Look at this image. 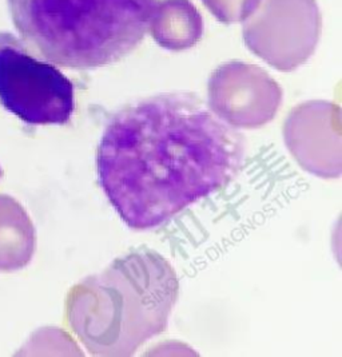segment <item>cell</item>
I'll use <instances>...</instances> for the list:
<instances>
[{
	"label": "cell",
	"instance_id": "6da1fadb",
	"mask_svg": "<svg viewBox=\"0 0 342 357\" xmlns=\"http://www.w3.org/2000/svg\"><path fill=\"white\" fill-rule=\"evenodd\" d=\"M244 137L192 93L137 100L100 138L99 183L122 221L151 230L226 186L242 167Z\"/></svg>",
	"mask_w": 342,
	"mask_h": 357
},
{
	"label": "cell",
	"instance_id": "7a4b0ae2",
	"mask_svg": "<svg viewBox=\"0 0 342 357\" xmlns=\"http://www.w3.org/2000/svg\"><path fill=\"white\" fill-rule=\"evenodd\" d=\"M178 294V276L167 259L134 250L72 288L67 320L90 355L132 356L166 331Z\"/></svg>",
	"mask_w": 342,
	"mask_h": 357
},
{
	"label": "cell",
	"instance_id": "3957f363",
	"mask_svg": "<svg viewBox=\"0 0 342 357\" xmlns=\"http://www.w3.org/2000/svg\"><path fill=\"white\" fill-rule=\"evenodd\" d=\"M20 39L55 66L114 65L143 40L157 0H7Z\"/></svg>",
	"mask_w": 342,
	"mask_h": 357
},
{
	"label": "cell",
	"instance_id": "277c9868",
	"mask_svg": "<svg viewBox=\"0 0 342 357\" xmlns=\"http://www.w3.org/2000/svg\"><path fill=\"white\" fill-rule=\"evenodd\" d=\"M0 103L30 126L65 125L75 109L74 84L20 38L0 31Z\"/></svg>",
	"mask_w": 342,
	"mask_h": 357
},
{
	"label": "cell",
	"instance_id": "5b68a950",
	"mask_svg": "<svg viewBox=\"0 0 342 357\" xmlns=\"http://www.w3.org/2000/svg\"><path fill=\"white\" fill-rule=\"evenodd\" d=\"M285 144L306 172L322 178L341 176V118L330 103L298 106L283 125Z\"/></svg>",
	"mask_w": 342,
	"mask_h": 357
},
{
	"label": "cell",
	"instance_id": "8992f818",
	"mask_svg": "<svg viewBox=\"0 0 342 357\" xmlns=\"http://www.w3.org/2000/svg\"><path fill=\"white\" fill-rule=\"evenodd\" d=\"M237 90L222 82L214 81L209 91V109L222 122L238 129H257L274 119L281 105V93L272 82L237 83Z\"/></svg>",
	"mask_w": 342,
	"mask_h": 357
}]
</instances>
